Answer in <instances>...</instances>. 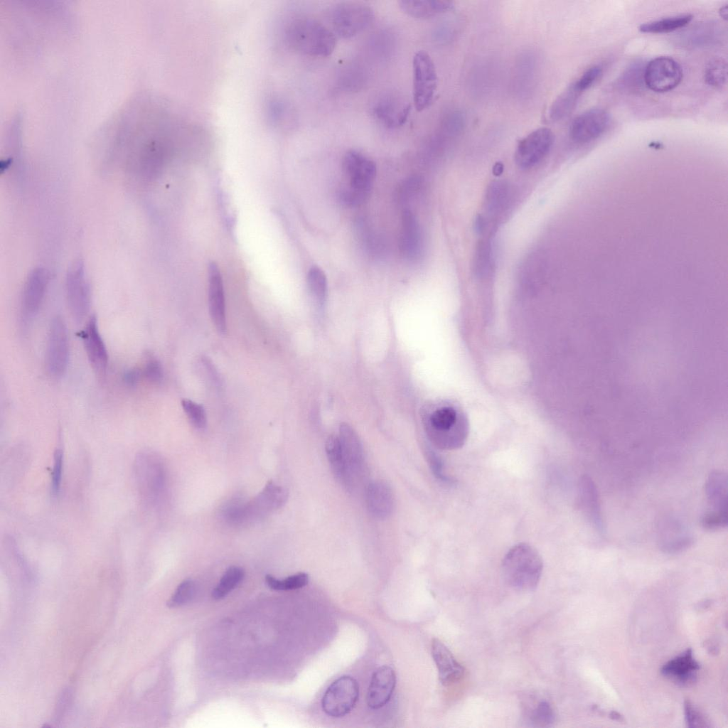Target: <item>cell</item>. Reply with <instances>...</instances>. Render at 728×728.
Instances as JSON below:
<instances>
[{"mask_svg": "<svg viewBox=\"0 0 728 728\" xmlns=\"http://www.w3.org/2000/svg\"><path fill=\"white\" fill-rule=\"evenodd\" d=\"M579 498L586 518L599 535L605 533L597 488L590 476L584 475L579 481Z\"/></svg>", "mask_w": 728, "mask_h": 728, "instance_id": "19", "label": "cell"}, {"mask_svg": "<svg viewBox=\"0 0 728 728\" xmlns=\"http://www.w3.org/2000/svg\"><path fill=\"white\" fill-rule=\"evenodd\" d=\"M602 73L601 67L594 65L588 68L582 76L574 82L575 87L581 92L591 87L599 78Z\"/></svg>", "mask_w": 728, "mask_h": 728, "instance_id": "44", "label": "cell"}, {"mask_svg": "<svg viewBox=\"0 0 728 728\" xmlns=\"http://www.w3.org/2000/svg\"><path fill=\"white\" fill-rule=\"evenodd\" d=\"M400 247L403 256L410 261L417 259L422 250V238L419 223L413 213L407 208L402 212Z\"/></svg>", "mask_w": 728, "mask_h": 728, "instance_id": "23", "label": "cell"}, {"mask_svg": "<svg viewBox=\"0 0 728 728\" xmlns=\"http://www.w3.org/2000/svg\"><path fill=\"white\" fill-rule=\"evenodd\" d=\"M134 475L137 486L144 496H154L161 487V466L149 452H142L136 457Z\"/></svg>", "mask_w": 728, "mask_h": 728, "instance_id": "16", "label": "cell"}, {"mask_svg": "<svg viewBox=\"0 0 728 728\" xmlns=\"http://www.w3.org/2000/svg\"><path fill=\"white\" fill-rule=\"evenodd\" d=\"M543 568L542 558L531 545L519 543L511 547L503 557L502 573L505 582L521 591L535 589Z\"/></svg>", "mask_w": 728, "mask_h": 728, "instance_id": "2", "label": "cell"}, {"mask_svg": "<svg viewBox=\"0 0 728 728\" xmlns=\"http://www.w3.org/2000/svg\"><path fill=\"white\" fill-rule=\"evenodd\" d=\"M63 468V453L61 449H56L54 454L53 466L51 478V491L54 496L60 493L62 473Z\"/></svg>", "mask_w": 728, "mask_h": 728, "instance_id": "42", "label": "cell"}, {"mask_svg": "<svg viewBox=\"0 0 728 728\" xmlns=\"http://www.w3.org/2000/svg\"><path fill=\"white\" fill-rule=\"evenodd\" d=\"M326 451L333 474L346 489L348 486L346 465L338 437L331 436L326 443Z\"/></svg>", "mask_w": 728, "mask_h": 728, "instance_id": "28", "label": "cell"}, {"mask_svg": "<svg viewBox=\"0 0 728 728\" xmlns=\"http://www.w3.org/2000/svg\"><path fill=\"white\" fill-rule=\"evenodd\" d=\"M65 296L72 317L81 322L90 309L91 294L83 263L78 260L70 267L65 280Z\"/></svg>", "mask_w": 728, "mask_h": 728, "instance_id": "9", "label": "cell"}, {"mask_svg": "<svg viewBox=\"0 0 728 728\" xmlns=\"http://www.w3.org/2000/svg\"><path fill=\"white\" fill-rule=\"evenodd\" d=\"M528 719L533 726L549 727L555 721V713L551 704L543 700L529 711Z\"/></svg>", "mask_w": 728, "mask_h": 728, "instance_id": "35", "label": "cell"}, {"mask_svg": "<svg viewBox=\"0 0 728 728\" xmlns=\"http://www.w3.org/2000/svg\"><path fill=\"white\" fill-rule=\"evenodd\" d=\"M702 526L707 530H716L727 525V513L710 510L701 518Z\"/></svg>", "mask_w": 728, "mask_h": 728, "instance_id": "41", "label": "cell"}, {"mask_svg": "<svg viewBox=\"0 0 728 728\" xmlns=\"http://www.w3.org/2000/svg\"><path fill=\"white\" fill-rule=\"evenodd\" d=\"M643 62L631 64L619 77L618 86L627 91H637L644 84L645 66ZM645 85V84H644Z\"/></svg>", "mask_w": 728, "mask_h": 728, "instance_id": "31", "label": "cell"}, {"mask_svg": "<svg viewBox=\"0 0 728 728\" xmlns=\"http://www.w3.org/2000/svg\"><path fill=\"white\" fill-rule=\"evenodd\" d=\"M195 592L194 582L191 579H186L178 586L167 604L169 607L183 606L192 599Z\"/></svg>", "mask_w": 728, "mask_h": 728, "instance_id": "37", "label": "cell"}, {"mask_svg": "<svg viewBox=\"0 0 728 728\" xmlns=\"http://www.w3.org/2000/svg\"><path fill=\"white\" fill-rule=\"evenodd\" d=\"M609 113L601 108L589 109L578 115L569 127L571 139L577 143H587L600 136L608 128Z\"/></svg>", "mask_w": 728, "mask_h": 728, "instance_id": "14", "label": "cell"}, {"mask_svg": "<svg viewBox=\"0 0 728 728\" xmlns=\"http://www.w3.org/2000/svg\"><path fill=\"white\" fill-rule=\"evenodd\" d=\"M396 684L394 670L383 665L375 670L367 693V704L373 710L384 707L390 700Z\"/></svg>", "mask_w": 728, "mask_h": 728, "instance_id": "18", "label": "cell"}, {"mask_svg": "<svg viewBox=\"0 0 728 728\" xmlns=\"http://www.w3.org/2000/svg\"><path fill=\"white\" fill-rule=\"evenodd\" d=\"M141 377L149 382L157 384L163 379V369L160 362L154 356L149 355L140 368Z\"/></svg>", "mask_w": 728, "mask_h": 728, "instance_id": "40", "label": "cell"}, {"mask_svg": "<svg viewBox=\"0 0 728 728\" xmlns=\"http://www.w3.org/2000/svg\"><path fill=\"white\" fill-rule=\"evenodd\" d=\"M682 70L674 59L660 56L651 60L645 66L644 84L655 92H665L675 88L681 82Z\"/></svg>", "mask_w": 728, "mask_h": 728, "instance_id": "10", "label": "cell"}, {"mask_svg": "<svg viewBox=\"0 0 728 728\" xmlns=\"http://www.w3.org/2000/svg\"><path fill=\"white\" fill-rule=\"evenodd\" d=\"M284 36L291 48L310 56L327 57L336 45L333 31L310 18L292 20L286 26Z\"/></svg>", "mask_w": 728, "mask_h": 728, "instance_id": "1", "label": "cell"}, {"mask_svg": "<svg viewBox=\"0 0 728 728\" xmlns=\"http://www.w3.org/2000/svg\"><path fill=\"white\" fill-rule=\"evenodd\" d=\"M705 495L712 510L727 513V476L722 471H712L706 481Z\"/></svg>", "mask_w": 728, "mask_h": 728, "instance_id": "25", "label": "cell"}, {"mask_svg": "<svg viewBox=\"0 0 728 728\" xmlns=\"http://www.w3.org/2000/svg\"><path fill=\"white\" fill-rule=\"evenodd\" d=\"M48 284V273L41 267L35 268L27 277L21 299L20 311L23 325H29L39 312Z\"/></svg>", "mask_w": 728, "mask_h": 728, "instance_id": "12", "label": "cell"}, {"mask_svg": "<svg viewBox=\"0 0 728 728\" xmlns=\"http://www.w3.org/2000/svg\"><path fill=\"white\" fill-rule=\"evenodd\" d=\"M581 94L574 83L570 85L551 105L548 111L550 119L556 122L567 117L574 109Z\"/></svg>", "mask_w": 728, "mask_h": 728, "instance_id": "27", "label": "cell"}, {"mask_svg": "<svg viewBox=\"0 0 728 728\" xmlns=\"http://www.w3.org/2000/svg\"><path fill=\"white\" fill-rule=\"evenodd\" d=\"M307 283L316 299L321 304L323 303L327 294V280L323 270L316 266L311 267L307 275Z\"/></svg>", "mask_w": 728, "mask_h": 728, "instance_id": "36", "label": "cell"}, {"mask_svg": "<svg viewBox=\"0 0 728 728\" xmlns=\"http://www.w3.org/2000/svg\"><path fill=\"white\" fill-rule=\"evenodd\" d=\"M610 717L615 720L623 721V717L616 711H612L610 713Z\"/></svg>", "mask_w": 728, "mask_h": 728, "instance_id": "50", "label": "cell"}, {"mask_svg": "<svg viewBox=\"0 0 728 728\" xmlns=\"http://www.w3.org/2000/svg\"><path fill=\"white\" fill-rule=\"evenodd\" d=\"M87 359L96 373L105 376L108 365V353L100 334L95 316H91L80 332Z\"/></svg>", "mask_w": 728, "mask_h": 728, "instance_id": "15", "label": "cell"}, {"mask_svg": "<svg viewBox=\"0 0 728 728\" xmlns=\"http://www.w3.org/2000/svg\"><path fill=\"white\" fill-rule=\"evenodd\" d=\"M427 433L438 448L456 449L461 447L467 439L469 422L465 415L454 407H442L431 414Z\"/></svg>", "mask_w": 728, "mask_h": 728, "instance_id": "4", "label": "cell"}, {"mask_svg": "<svg viewBox=\"0 0 728 728\" xmlns=\"http://www.w3.org/2000/svg\"><path fill=\"white\" fill-rule=\"evenodd\" d=\"M413 102L419 112L432 103L437 87V75L434 63L424 50L416 52L412 58Z\"/></svg>", "mask_w": 728, "mask_h": 728, "instance_id": "6", "label": "cell"}, {"mask_svg": "<svg viewBox=\"0 0 728 728\" xmlns=\"http://www.w3.org/2000/svg\"><path fill=\"white\" fill-rule=\"evenodd\" d=\"M398 3L405 13L418 18H429L454 7L453 1L444 0H401Z\"/></svg>", "mask_w": 728, "mask_h": 728, "instance_id": "26", "label": "cell"}, {"mask_svg": "<svg viewBox=\"0 0 728 728\" xmlns=\"http://www.w3.org/2000/svg\"><path fill=\"white\" fill-rule=\"evenodd\" d=\"M141 378L140 368L128 369L124 371L122 375V381L126 386L129 387H135Z\"/></svg>", "mask_w": 728, "mask_h": 728, "instance_id": "47", "label": "cell"}, {"mask_svg": "<svg viewBox=\"0 0 728 728\" xmlns=\"http://www.w3.org/2000/svg\"><path fill=\"white\" fill-rule=\"evenodd\" d=\"M69 360L68 331L63 318L55 316L50 321L45 355L48 374L53 378H60L65 373Z\"/></svg>", "mask_w": 728, "mask_h": 728, "instance_id": "7", "label": "cell"}, {"mask_svg": "<svg viewBox=\"0 0 728 728\" xmlns=\"http://www.w3.org/2000/svg\"><path fill=\"white\" fill-rule=\"evenodd\" d=\"M374 18L373 10L356 2L336 4L330 12L333 32L343 38L353 37L365 30Z\"/></svg>", "mask_w": 728, "mask_h": 728, "instance_id": "5", "label": "cell"}, {"mask_svg": "<svg viewBox=\"0 0 728 728\" xmlns=\"http://www.w3.org/2000/svg\"><path fill=\"white\" fill-rule=\"evenodd\" d=\"M421 186V181L417 177H412L405 181L398 190V198L402 203H407L412 198L413 196L419 191Z\"/></svg>", "mask_w": 728, "mask_h": 728, "instance_id": "45", "label": "cell"}, {"mask_svg": "<svg viewBox=\"0 0 728 728\" xmlns=\"http://www.w3.org/2000/svg\"><path fill=\"white\" fill-rule=\"evenodd\" d=\"M343 170L349 183L340 191V200L348 206L358 205L370 194L376 174L375 164L362 153L352 149L343 156Z\"/></svg>", "mask_w": 728, "mask_h": 728, "instance_id": "3", "label": "cell"}, {"mask_svg": "<svg viewBox=\"0 0 728 728\" xmlns=\"http://www.w3.org/2000/svg\"><path fill=\"white\" fill-rule=\"evenodd\" d=\"M692 19L691 14H685L661 18L659 20L647 22L639 26V30L643 33H669L684 27Z\"/></svg>", "mask_w": 728, "mask_h": 728, "instance_id": "29", "label": "cell"}, {"mask_svg": "<svg viewBox=\"0 0 728 728\" xmlns=\"http://www.w3.org/2000/svg\"><path fill=\"white\" fill-rule=\"evenodd\" d=\"M554 134L547 127L537 129L521 139L517 146L515 160L522 168L539 163L549 153L554 143Z\"/></svg>", "mask_w": 728, "mask_h": 728, "instance_id": "11", "label": "cell"}, {"mask_svg": "<svg viewBox=\"0 0 728 728\" xmlns=\"http://www.w3.org/2000/svg\"><path fill=\"white\" fill-rule=\"evenodd\" d=\"M491 247L488 242L482 241L478 245L474 259V269L479 276L486 275L491 267Z\"/></svg>", "mask_w": 728, "mask_h": 728, "instance_id": "39", "label": "cell"}, {"mask_svg": "<svg viewBox=\"0 0 728 728\" xmlns=\"http://www.w3.org/2000/svg\"><path fill=\"white\" fill-rule=\"evenodd\" d=\"M358 697V682L350 676H341L334 680L324 692L321 700L323 710L332 717H343L354 708Z\"/></svg>", "mask_w": 728, "mask_h": 728, "instance_id": "8", "label": "cell"}, {"mask_svg": "<svg viewBox=\"0 0 728 728\" xmlns=\"http://www.w3.org/2000/svg\"><path fill=\"white\" fill-rule=\"evenodd\" d=\"M503 165L500 162H497L493 168V174L496 176H499L503 173Z\"/></svg>", "mask_w": 728, "mask_h": 728, "instance_id": "48", "label": "cell"}, {"mask_svg": "<svg viewBox=\"0 0 728 728\" xmlns=\"http://www.w3.org/2000/svg\"><path fill=\"white\" fill-rule=\"evenodd\" d=\"M245 572L237 566L230 567L224 572L218 584L212 592L215 599H221L226 596L243 579Z\"/></svg>", "mask_w": 728, "mask_h": 728, "instance_id": "30", "label": "cell"}, {"mask_svg": "<svg viewBox=\"0 0 728 728\" xmlns=\"http://www.w3.org/2000/svg\"><path fill=\"white\" fill-rule=\"evenodd\" d=\"M705 81L712 87H721L727 80V65L722 58H714L710 60L704 74Z\"/></svg>", "mask_w": 728, "mask_h": 728, "instance_id": "33", "label": "cell"}, {"mask_svg": "<svg viewBox=\"0 0 728 728\" xmlns=\"http://www.w3.org/2000/svg\"><path fill=\"white\" fill-rule=\"evenodd\" d=\"M685 717L687 727H707V724L704 716L693 707L690 700L684 702Z\"/></svg>", "mask_w": 728, "mask_h": 728, "instance_id": "43", "label": "cell"}, {"mask_svg": "<svg viewBox=\"0 0 728 728\" xmlns=\"http://www.w3.org/2000/svg\"><path fill=\"white\" fill-rule=\"evenodd\" d=\"M700 668V665L694 658L692 649L687 648L665 663L660 673L678 684L689 685L695 681L696 673Z\"/></svg>", "mask_w": 728, "mask_h": 728, "instance_id": "21", "label": "cell"}, {"mask_svg": "<svg viewBox=\"0 0 728 728\" xmlns=\"http://www.w3.org/2000/svg\"><path fill=\"white\" fill-rule=\"evenodd\" d=\"M410 110L409 102L390 95L379 100L373 107V114L385 127L396 128L406 122Z\"/></svg>", "mask_w": 728, "mask_h": 728, "instance_id": "22", "label": "cell"}, {"mask_svg": "<svg viewBox=\"0 0 728 728\" xmlns=\"http://www.w3.org/2000/svg\"><path fill=\"white\" fill-rule=\"evenodd\" d=\"M309 575L304 572H299L287 577L284 579H279L270 574L265 577V582L268 587L277 591L293 590L305 587L309 582Z\"/></svg>", "mask_w": 728, "mask_h": 728, "instance_id": "34", "label": "cell"}, {"mask_svg": "<svg viewBox=\"0 0 728 728\" xmlns=\"http://www.w3.org/2000/svg\"><path fill=\"white\" fill-rule=\"evenodd\" d=\"M509 188L503 182L493 183L486 193V204L488 210L493 213L502 210L509 199Z\"/></svg>", "mask_w": 728, "mask_h": 728, "instance_id": "32", "label": "cell"}, {"mask_svg": "<svg viewBox=\"0 0 728 728\" xmlns=\"http://www.w3.org/2000/svg\"><path fill=\"white\" fill-rule=\"evenodd\" d=\"M432 655L442 685H452L463 678L464 667L456 660L449 648L437 638L432 640Z\"/></svg>", "mask_w": 728, "mask_h": 728, "instance_id": "20", "label": "cell"}, {"mask_svg": "<svg viewBox=\"0 0 728 728\" xmlns=\"http://www.w3.org/2000/svg\"><path fill=\"white\" fill-rule=\"evenodd\" d=\"M427 457L428 459L429 464L434 476L437 478L444 481H446V480H447V478L443 474L442 462L439 456L437 455L434 451H428Z\"/></svg>", "mask_w": 728, "mask_h": 728, "instance_id": "46", "label": "cell"}, {"mask_svg": "<svg viewBox=\"0 0 728 728\" xmlns=\"http://www.w3.org/2000/svg\"><path fill=\"white\" fill-rule=\"evenodd\" d=\"M208 275L210 314L216 329L223 334L227 329L224 288L220 269L213 262L209 264Z\"/></svg>", "mask_w": 728, "mask_h": 728, "instance_id": "17", "label": "cell"}, {"mask_svg": "<svg viewBox=\"0 0 728 728\" xmlns=\"http://www.w3.org/2000/svg\"><path fill=\"white\" fill-rule=\"evenodd\" d=\"M181 405L188 419L196 428L205 427L207 418L203 405L188 399H183Z\"/></svg>", "mask_w": 728, "mask_h": 728, "instance_id": "38", "label": "cell"}, {"mask_svg": "<svg viewBox=\"0 0 728 728\" xmlns=\"http://www.w3.org/2000/svg\"><path fill=\"white\" fill-rule=\"evenodd\" d=\"M720 16L724 20L727 19L728 15V7L727 5L722 6L719 11Z\"/></svg>", "mask_w": 728, "mask_h": 728, "instance_id": "49", "label": "cell"}, {"mask_svg": "<svg viewBox=\"0 0 728 728\" xmlns=\"http://www.w3.org/2000/svg\"><path fill=\"white\" fill-rule=\"evenodd\" d=\"M339 432L338 438L347 473V490L350 491L355 480L361 476L363 471V450L357 434L351 427L342 424Z\"/></svg>", "mask_w": 728, "mask_h": 728, "instance_id": "13", "label": "cell"}, {"mask_svg": "<svg viewBox=\"0 0 728 728\" xmlns=\"http://www.w3.org/2000/svg\"><path fill=\"white\" fill-rule=\"evenodd\" d=\"M367 506L370 514L378 519H385L392 512L394 498L390 486L382 481L371 482L366 491Z\"/></svg>", "mask_w": 728, "mask_h": 728, "instance_id": "24", "label": "cell"}]
</instances>
